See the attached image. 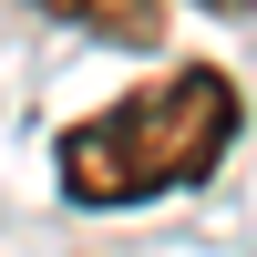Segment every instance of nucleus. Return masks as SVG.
<instances>
[{"mask_svg":"<svg viewBox=\"0 0 257 257\" xmlns=\"http://www.w3.org/2000/svg\"><path fill=\"white\" fill-rule=\"evenodd\" d=\"M237 123H247L237 72H216V62H175V72H155L144 93L82 113L72 134H62L52 175H62L72 206L123 216V206H155V196H175V185H206L226 155H237Z\"/></svg>","mask_w":257,"mask_h":257,"instance_id":"1","label":"nucleus"},{"mask_svg":"<svg viewBox=\"0 0 257 257\" xmlns=\"http://www.w3.org/2000/svg\"><path fill=\"white\" fill-rule=\"evenodd\" d=\"M31 11L72 21L82 41H113V52H155L165 41V0H31Z\"/></svg>","mask_w":257,"mask_h":257,"instance_id":"2","label":"nucleus"},{"mask_svg":"<svg viewBox=\"0 0 257 257\" xmlns=\"http://www.w3.org/2000/svg\"><path fill=\"white\" fill-rule=\"evenodd\" d=\"M206 11H226V21H247V0H206Z\"/></svg>","mask_w":257,"mask_h":257,"instance_id":"3","label":"nucleus"}]
</instances>
